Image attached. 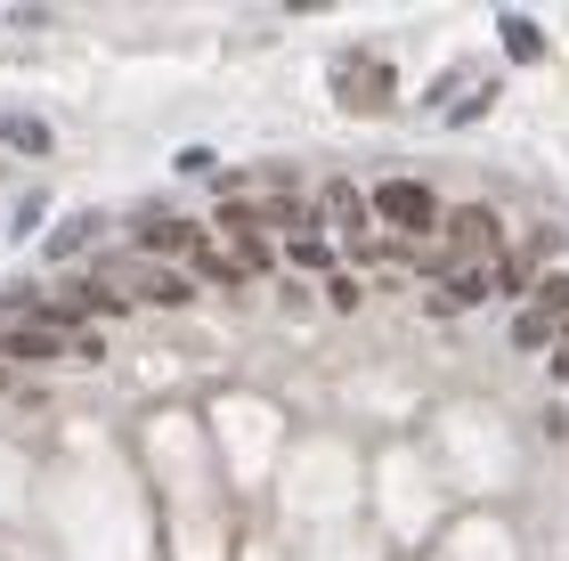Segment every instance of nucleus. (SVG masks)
Returning a JSON list of instances; mask_svg holds the SVG:
<instances>
[{"label": "nucleus", "instance_id": "obj_1", "mask_svg": "<svg viewBox=\"0 0 569 561\" xmlns=\"http://www.w3.org/2000/svg\"><path fill=\"white\" fill-rule=\"evenodd\" d=\"M333 98H342L350 114H382L399 98V66L382 58V49H350V58H333Z\"/></svg>", "mask_w": 569, "mask_h": 561}, {"label": "nucleus", "instance_id": "obj_2", "mask_svg": "<svg viewBox=\"0 0 569 561\" xmlns=\"http://www.w3.org/2000/svg\"><path fill=\"white\" fill-rule=\"evenodd\" d=\"M561 325H569V277H546V285L529 293V310L512 318V342H521V350H553Z\"/></svg>", "mask_w": 569, "mask_h": 561}, {"label": "nucleus", "instance_id": "obj_3", "mask_svg": "<svg viewBox=\"0 0 569 561\" xmlns=\"http://www.w3.org/2000/svg\"><path fill=\"white\" fill-rule=\"evenodd\" d=\"M375 212L391 220L399 237H423V228H439V220H448V212L431 203V188H416V180H382V188H375Z\"/></svg>", "mask_w": 569, "mask_h": 561}, {"label": "nucleus", "instance_id": "obj_4", "mask_svg": "<svg viewBox=\"0 0 569 561\" xmlns=\"http://www.w3.org/2000/svg\"><path fill=\"white\" fill-rule=\"evenodd\" d=\"M326 228L342 244H367V203H358V188H342V180L326 188Z\"/></svg>", "mask_w": 569, "mask_h": 561}, {"label": "nucleus", "instance_id": "obj_5", "mask_svg": "<svg viewBox=\"0 0 569 561\" xmlns=\"http://www.w3.org/2000/svg\"><path fill=\"white\" fill-rule=\"evenodd\" d=\"M439 228H448V237H456L463 252H497V212H480V203H463V212H448Z\"/></svg>", "mask_w": 569, "mask_h": 561}, {"label": "nucleus", "instance_id": "obj_6", "mask_svg": "<svg viewBox=\"0 0 569 561\" xmlns=\"http://www.w3.org/2000/svg\"><path fill=\"white\" fill-rule=\"evenodd\" d=\"M497 33H505V58H521V66H529V58H546V33H537L529 17H512V9H505V17H497Z\"/></svg>", "mask_w": 569, "mask_h": 561}, {"label": "nucleus", "instance_id": "obj_7", "mask_svg": "<svg viewBox=\"0 0 569 561\" xmlns=\"http://www.w3.org/2000/svg\"><path fill=\"white\" fill-rule=\"evenodd\" d=\"M131 293H139V301H163V310H179V301H188V277H171V269H139V277H131Z\"/></svg>", "mask_w": 569, "mask_h": 561}, {"label": "nucleus", "instance_id": "obj_8", "mask_svg": "<svg viewBox=\"0 0 569 561\" xmlns=\"http://www.w3.org/2000/svg\"><path fill=\"white\" fill-rule=\"evenodd\" d=\"M147 252H203V228H188V220H147Z\"/></svg>", "mask_w": 569, "mask_h": 561}, {"label": "nucleus", "instance_id": "obj_9", "mask_svg": "<svg viewBox=\"0 0 569 561\" xmlns=\"http://www.w3.org/2000/svg\"><path fill=\"white\" fill-rule=\"evenodd\" d=\"M90 237H98V220H90V212H73V220L49 228V244H41V252H49V261H73V244H90Z\"/></svg>", "mask_w": 569, "mask_h": 561}, {"label": "nucleus", "instance_id": "obj_10", "mask_svg": "<svg viewBox=\"0 0 569 561\" xmlns=\"http://www.w3.org/2000/svg\"><path fill=\"white\" fill-rule=\"evenodd\" d=\"M58 334H49V325H17V334H9V359H58Z\"/></svg>", "mask_w": 569, "mask_h": 561}, {"label": "nucleus", "instance_id": "obj_11", "mask_svg": "<svg viewBox=\"0 0 569 561\" xmlns=\"http://www.w3.org/2000/svg\"><path fill=\"white\" fill-rule=\"evenodd\" d=\"M284 252H293L301 269H333V244L318 237V228H293V237H284Z\"/></svg>", "mask_w": 569, "mask_h": 561}, {"label": "nucleus", "instance_id": "obj_12", "mask_svg": "<svg viewBox=\"0 0 569 561\" xmlns=\"http://www.w3.org/2000/svg\"><path fill=\"white\" fill-rule=\"evenodd\" d=\"M553 374L569 382V325H561V342H553Z\"/></svg>", "mask_w": 569, "mask_h": 561}, {"label": "nucleus", "instance_id": "obj_13", "mask_svg": "<svg viewBox=\"0 0 569 561\" xmlns=\"http://www.w3.org/2000/svg\"><path fill=\"white\" fill-rule=\"evenodd\" d=\"M0 131H9V122H0Z\"/></svg>", "mask_w": 569, "mask_h": 561}]
</instances>
